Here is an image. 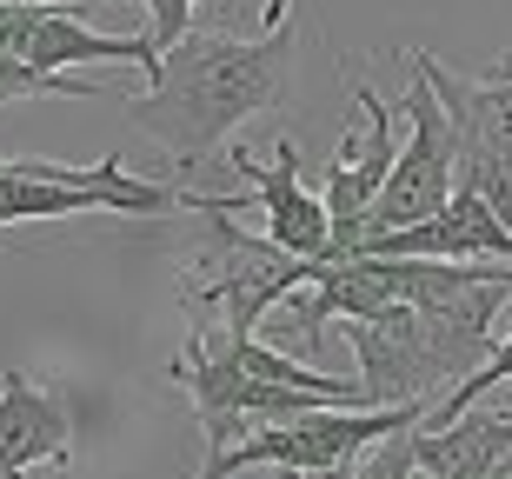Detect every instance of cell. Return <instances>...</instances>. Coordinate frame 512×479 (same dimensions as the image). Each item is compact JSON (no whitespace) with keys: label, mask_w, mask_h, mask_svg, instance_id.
<instances>
[{"label":"cell","mask_w":512,"mask_h":479,"mask_svg":"<svg viewBox=\"0 0 512 479\" xmlns=\"http://www.w3.org/2000/svg\"><path fill=\"white\" fill-rule=\"evenodd\" d=\"M493 80H512V47H506V54L493 60Z\"/></svg>","instance_id":"obj_16"},{"label":"cell","mask_w":512,"mask_h":479,"mask_svg":"<svg viewBox=\"0 0 512 479\" xmlns=\"http://www.w3.org/2000/svg\"><path fill=\"white\" fill-rule=\"evenodd\" d=\"M286 7H293V0H266V7H260V34H280V27H286Z\"/></svg>","instance_id":"obj_14"},{"label":"cell","mask_w":512,"mask_h":479,"mask_svg":"<svg viewBox=\"0 0 512 479\" xmlns=\"http://www.w3.org/2000/svg\"><path fill=\"white\" fill-rule=\"evenodd\" d=\"M74 466V406L34 373L7 366L0 373V479H34Z\"/></svg>","instance_id":"obj_10"},{"label":"cell","mask_w":512,"mask_h":479,"mask_svg":"<svg viewBox=\"0 0 512 479\" xmlns=\"http://www.w3.org/2000/svg\"><path fill=\"white\" fill-rule=\"evenodd\" d=\"M406 74L426 80L439 114L453 127V187L479 193L506 220L512 207V80L493 74H453L426 47H406Z\"/></svg>","instance_id":"obj_4"},{"label":"cell","mask_w":512,"mask_h":479,"mask_svg":"<svg viewBox=\"0 0 512 479\" xmlns=\"http://www.w3.org/2000/svg\"><path fill=\"white\" fill-rule=\"evenodd\" d=\"M100 67H140L160 54L140 34H100L87 7H0V107L14 100H94Z\"/></svg>","instance_id":"obj_2"},{"label":"cell","mask_w":512,"mask_h":479,"mask_svg":"<svg viewBox=\"0 0 512 479\" xmlns=\"http://www.w3.org/2000/svg\"><path fill=\"white\" fill-rule=\"evenodd\" d=\"M280 479H353V460L346 466H320V473H280Z\"/></svg>","instance_id":"obj_15"},{"label":"cell","mask_w":512,"mask_h":479,"mask_svg":"<svg viewBox=\"0 0 512 479\" xmlns=\"http://www.w3.org/2000/svg\"><path fill=\"white\" fill-rule=\"evenodd\" d=\"M353 107H360L366 127L360 134L346 127L340 154H333V167H326V187H320L333 260H353V247H360V233H366V213H373L386 173H393V160H399V114L380 100V87H373L366 74L353 80Z\"/></svg>","instance_id":"obj_7"},{"label":"cell","mask_w":512,"mask_h":479,"mask_svg":"<svg viewBox=\"0 0 512 479\" xmlns=\"http://www.w3.org/2000/svg\"><path fill=\"white\" fill-rule=\"evenodd\" d=\"M94 7H114V0H94ZM140 7L153 14L147 47H153V54H167L173 40H187V34H193V7H200V0H140Z\"/></svg>","instance_id":"obj_13"},{"label":"cell","mask_w":512,"mask_h":479,"mask_svg":"<svg viewBox=\"0 0 512 479\" xmlns=\"http://www.w3.org/2000/svg\"><path fill=\"white\" fill-rule=\"evenodd\" d=\"M227 167L247 180V200L266 213V240L293 260L326 267L333 260V233H326V207L320 193H306L300 180V140L273 134V160H253L247 147H227Z\"/></svg>","instance_id":"obj_9"},{"label":"cell","mask_w":512,"mask_h":479,"mask_svg":"<svg viewBox=\"0 0 512 479\" xmlns=\"http://www.w3.org/2000/svg\"><path fill=\"white\" fill-rule=\"evenodd\" d=\"M353 360H360V406L380 413V406H433L446 366L433 360V340L419 326L413 307L373 313V320H353Z\"/></svg>","instance_id":"obj_8"},{"label":"cell","mask_w":512,"mask_h":479,"mask_svg":"<svg viewBox=\"0 0 512 479\" xmlns=\"http://www.w3.org/2000/svg\"><path fill=\"white\" fill-rule=\"evenodd\" d=\"M493 479H512V453H506V460H499V466H493Z\"/></svg>","instance_id":"obj_17"},{"label":"cell","mask_w":512,"mask_h":479,"mask_svg":"<svg viewBox=\"0 0 512 479\" xmlns=\"http://www.w3.org/2000/svg\"><path fill=\"white\" fill-rule=\"evenodd\" d=\"M74 213H127V220H160V213H193V193L173 180H140L120 167V154L94 167H54V160H0V233L27 220H74Z\"/></svg>","instance_id":"obj_3"},{"label":"cell","mask_w":512,"mask_h":479,"mask_svg":"<svg viewBox=\"0 0 512 479\" xmlns=\"http://www.w3.org/2000/svg\"><path fill=\"white\" fill-rule=\"evenodd\" d=\"M399 114H406V140H399V160H393V173H386L373 213H366L360 240H386V233L426 227V220L453 200V127H446L439 100L426 94L419 74H406Z\"/></svg>","instance_id":"obj_6"},{"label":"cell","mask_w":512,"mask_h":479,"mask_svg":"<svg viewBox=\"0 0 512 479\" xmlns=\"http://www.w3.org/2000/svg\"><path fill=\"white\" fill-rule=\"evenodd\" d=\"M506 453H512V406H473L453 426L413 433V460L426 479H493Z\"/></svg>","instance_id":"obj_11"},{"label":"cell","mask_w":512,"mask_h":479,"mask_svg":"<svg viewBox=\"0 0 512 479\" xmlns=\"http://www.w3.org/2000/svg\"><path fill=\"white\" fill-rule=\"evenodd\" d=\"M419 420H426V413H419ZM419 420H406L399 433H386L380 446H366L360 460H353V479H413V473H419V460H413Z\"/></svg>","instance_id":"obj_12"},{"label":"cell","mask_w":512,"mask_h":479,"mask_svg":"<svg viewBox=\"0 0 512 479\" xmlns=\"http://www.w3.org/2000/svg\"><path fill=\"white\" fill-rule=\"evenodd\" d=\"M293 27L260 40L220 34V27H193L187 40H173L160 67H153L147 94L127 100V127L147 134L180 173L207 167L213 154H227V140L247 127L253 114H273L293 87Z\"/></svg>","instance_id":"obj_1"},{"label":"cell","mask_w":512,"mask_h":479,"mask_svg":"<svg viewBox=\"0 0 512 479\" xmlns=\"http://www.w3.org/2000/svg\"><path fill=\"white\" fill-rule=\"evenodd\" d=\"M426 406H380V413H360V406H313L300 420L260 426L247 440H233L220 460H207L193 479H233L247 466H266V473H320V466H346L360 460L366 446H380L386 433H399L406 420H419Z\"/></svg>","instance_id":"obj_5"}]
</instances>
